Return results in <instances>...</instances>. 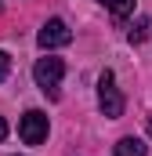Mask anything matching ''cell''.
Segmentation results:
<instances>
[{
	"instance_id": "cell-1",
	"label": "cell",
	"mask_w": 152,
	"mask_h": 156,
	"mask_svg": "<svg viewBox=\"0 0 152 156\" xmlns=\"http://www.w3.org/2000/svg\"><path fill=\"white\" fill-rule=\"evenodd\" d=\"M98 105H102V113L109 120L123 116V94H119V87H116L112 69H105V73L98 76Z\"/></svg>"
},
{
	"instance_id": "cell-2",
	"label": "cell",
	"mask_w": 152,
	"mask_h": 156,
	"mask_svg": "<svg viewBox=\"0 0 152 156\" xmlns=\"http://www.w3.org/2000/svg\"><path fill=\"white\" fill-rule=\"evenodd\" d=\"M62 76H65V62L62 58H40L36 66H33V80H36L40 91H47V94H58V83H62Z\"/></svg>"
},
{
	"instance_id": "cell-3",
	"label": "cell",
	"mask_w": 152,
	"mask_h": 156,
	"mask_svg": "<svg viewBox=\"0 0 152 156\" xmlns=\"http://www.w3.org/2000/svg\"><path fill=\"white\" fill-rule=\"evenodd\" d=\"M47 113H40V109H29L22 123H18V134H22V142L26 145H40V142H47Z\"/></svg>"
},
{
	"instance_id": "cell-4",
	"label": "cell",
	"mask_w": 152,
	"mask_h": 156,
	"mask_svg": "<svg viewBox=\"0 0 152 156\" xmlns=\"http://www.w3.org/2000/svg\"><path fill=\"white\" fill-rule=\"evenodd\" d=\"M73 40V29L62 22V18H47L43 22V29L36 33V44L43 47V51H54V47H65Z\"/></svg>"
},
{
	"instance_id": "cell-5",
	"label": "cell",
	"mask_w": 152,
	"mask_h": 156,
	"mask_svg": "<svg viewBox=\"0 0 152 156\" xmlns=\"http://www.w3.org/2000/svg\"><path fill=\"white\" fill-rule=\"evenodd\" d=\"M112 153H116V156H145V153H149V145H145L141 138H119Z\"/></svg>"
},
{
	"instance_id": "cell-6",
	"label": "cell",
	"mask_w": 152,
	"mask_h": 156,
	"mask_svg": "<svg viewBox=\"0 0 152 156\" xmlns=\"http://www.w3.org/2000/svg\"><path fill=\"white\" fill-rule=\"evenodd\" d=\"M102 4H105V7L112 11L116 18H127V15L134 11V0H102Z\"/></svg>"
},
{
	"instance_id": "cell-7",
	"label": "cell",
	"mask_w": 152,
	"mask_h": 156,
	"mask_svg": "<svg viewBox=\"0 0 152 156\" xmlns=\"http://www.w3.org/2000/svg\"><path fill=\"white\" fill-rule=\"evenodd\" d=\"M145 37H149V22H145V18H138V26L130 29V44H141Z\"/></svg>"
},
{
	"instance_id": "cell-8",
	"label": "cell",
	"mask_w": 152,
	"mask_h": 156,
	"mask_svg": "<svg viewBox=\"0 0 152 156\" xmlns=\"http://www.w3.org/2000/svg\"><path fill=\"white\" fill-rule=\"evenodd\" d=\"M7 69H11V58H7V55H4V51H0V83H4V80H7Z\"/></svg>"
},
{
	"instance_id": "cell-9",
	"label": "cell",
	"mask_w": 152,
	"mask_h": 156,
	"mask_svg": "<svg viewBox=\"0 0 152 156\" xmlns=\"http://www.w3.org/2000/svg\"><path fill=\"white\" fill-rule=\"evenodd\" d=\"M4 138H7V120L0 116V142H4Z\"/></svg>"
},
{
	"instance_id": "cell-10",
	"label": "cell",
	"mask_w": 152,
	"mask_h": 156,
	"mask_svg": "<svg viewBox=\"0 0 152 156\" xmlns=\"http://www.w3.org/2000/svg\"><path fill=\"white\" fill-rule=\"evenodd\" d=\"M0 11H4V0H0Z\"/></svg>"
},
{
	"instance_id": "cell-11",
	"label": "cell",
	"mask_w": 152,
	"mask_h": 156,
	"mask_svg": "<svg viewBox=\"0 0 152 156\" xmlns=\"http://www.w3.org/2000/svg\"><path fill=\"white\" fill-rule=\"evenodd\" d=\"M149 131H152V120H149Z\"/></svg>"
}]
</instances>
